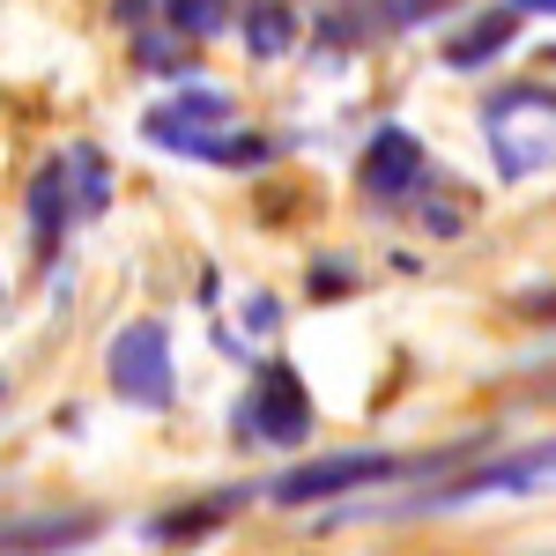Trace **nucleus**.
Returning <instances> with one entry per match:
<instances>
[{"mask_svg":"<svg viewBox=\"0 0 556 556\" xmlns=\"http://www.w3.org/2000/svg\"><path fill=\"white\" fill-rule=\"evenodd\" d=\"M112 386L134 408H164L172 401V342H164L156 319H134L127 334L112 342Z\"/></svg>","mask_w":556,"mask_h":556,"instance_id":"1","label":"nucleus"},{"mask_svg":"<svg viewBox=\"0 0 556 556\" xmlns=\"http://www.w3.org/2000/svg\"><path fill=\"white\" fill-rule=\"evenodd\" d=\"M379 475H401L393 453H334V460H312V468H290L267 497L275 505H319L334 490H356V482H379Z\"/></svg>","mask_w":556,"mask_h":556,"instance_id":"2","label":"nucleus"},{"mask_svg":"<svg viewBox=\"0 0 556 556\" xmlns=\"http://www.w3.org/2000/svg\"><path fill=\"white\" fill-rule=\"evenodd\" d=\"M253 430H267V438H282V445H298L304 430H312V401H304V386H298V371H267L260 379V393H253Z\"/></svg>","mask_w":556,"mask_h":556,"instance_id":"3","label":"nucleus"},{"mask_svg":"<svg viewBox=\"0 0 556 556\" xmlns=\"http://www.w3.org/2000/svg\"><path fill=\"white\" fill-rule=\"evenodd\" d=\"M424 172V149H416V134L401 127H379L371 134V149H364V193H408Z\"/></svg>","mask_w":556,"mask_h":556,"instance_id":"4","label":"nucleus"},{"mask_svg":"<svg viewBox=\"0 0 556 556\" xmlns=\"http://www.w3.org/2000/svg\"><path fill=\"white\" fill-rule=\"evenodd\" d=\"M513 8H497V15H482V23H475L468 38H453V52H445V60H453V67H475V60H490V52H497V45L513 38Z\"/></svg>","mask_w":556,"mask_h":556,"instance_id":"5","label":"nucleus"},{"mask_svg":"<svg viewBox=\"0 0 556 556\" xmlns=\"http://www.w3.org/2000/svg\"><path fill=\"white\" fill-rule=\"evenodd\" d=\"M164 8H172V23L186 30V38H215L223 15H230V0H164Z\"/></svg>","mask_w":556,"mask_h":556,"instance_id":"6","label":"nucleus"},{"mask_svg":"<svg viewBox=\"0 0 556 556\" xmlns=\"http://www.w3.org/2000/svg\"><path fill=\"white\" fill-rule=\"evenodd\" d=\"M60 230V172L38 178V238H52Z\"/></svg>","mask_w":556,"mask_h":556,"instance_id":"7","label":"nucleus"},{"mask_svg":"<svg viewBox=\"0 0 556 556\" xmlns=\"http://www.w3.org/2000/svg\"><path fill=\"white\" fill-rule=\"evenodd\" d=\"M253 45L260 52H282V45H290V23H282V15H253Z\"/></svg>","mask_w":556,"mask_h":556,"instance_id":"8","label":"nucleus"}]
</instances>
